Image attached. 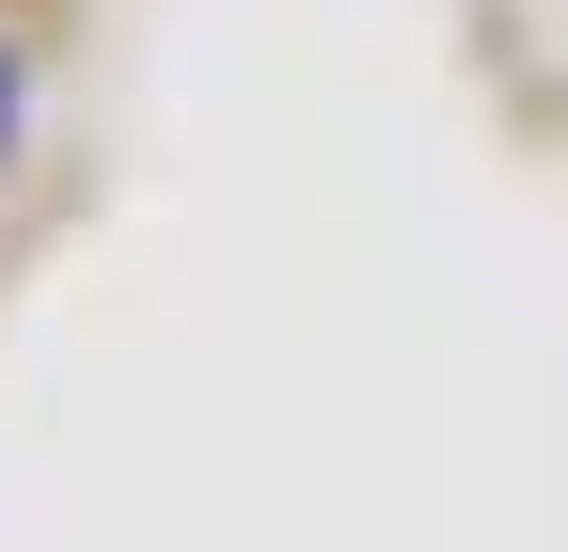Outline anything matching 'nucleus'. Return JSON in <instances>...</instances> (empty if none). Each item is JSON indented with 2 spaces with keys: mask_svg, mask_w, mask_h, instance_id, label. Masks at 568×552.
<instances>
[{
  "mask_svg": "<svg viewBox=\"0 0 568 552\" xmlns=\"http://www.w3.org/2000/svg\"><path fill=\"white\" fill-rule=\"evenodd\" d=\"M0 143H17V63H0Z\"/></svg>",
  "mask_w": 568,
  "mask_h": 552,
  "instance_id": "obj_1",
  "label": "nucleus"
}]
</instances>
